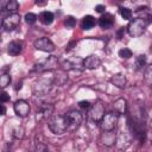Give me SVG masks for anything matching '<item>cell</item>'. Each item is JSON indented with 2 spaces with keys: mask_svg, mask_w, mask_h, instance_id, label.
I'll return each mask as SVG.
<instances>
[{
  "mask_svg": "<svg viewBox=\"0 0 152 152\" xmlns=\"http://www.w3.org/2000/svg\"><path fill=\"white\" fill-rule=\"evenodd\" d=\"M48 126H49V129L56 135H62L66 131H69V126H68L65 114L52 115L48 121Z\"/></svg>",
  "mask_w": 152,
  "mask_h": 152,
  "instance_id": "obj_1",
  "label": "cell"
},
{
  "mask_svg": "<svg viewBox=\"0 0 152 152\" xmlns=\"http://www.w3.org/2000/svg\"><path fill=\"white\" fill-rule=\"evenodd\" d=\"M147 25L148 20L146 18H134L128 23L126 30L131 37H140L145 32Z\"/></svg>",
  "mask_w": 152,
  "mask_h": 152,
  "instance_id": "obj_2",
  "label": "cell"
},
{
  "mask_svg": "<svg viewBox=\"0 0 152 152\" xmlns=\"http://www.w3.org/2000/svg\"><path fill=\"white\" fill-rule=\"evenodd\" d=\"M128 128H129V132L142 144L147 137V133H146V128H145V122L144 121H140V120H137V119H133L129 116L128 121Z\"/></svg>",
  "mask_w": 152,
  "mask_h": 152,
  "instance_id": "obj_3",
  "label": "cell"
},
{
  "mask_svg": "<svg viewBox=\"0 0 152 152\" xmlns=\"http://www.w3.org/2000/svg\"><path fill=\"white\" fill-rule=\"evenodd\" d=\"M119 121V114L115 112H109L106 113L104 116L102 118V120L100 121V126L101 129L103 132H113L118 125Z\"/></svg>",
  "mask_w": 152,
  "mask_h": 152,
  "instance_id": "obj_4",
  "label": "cell"
},
{
  "mask_svg": "<svg viewBox=\"0 0 152 152\" xmlns=\"http://www.w3.org/2000/svg\"><path fill=\"white\" fill-rule=\"evenodd\" d=\"M58 66V58L56 56H49L44 61L34 64L33 71L37 72H45V71H51L55 70Z\"/></svg>",
  "mask_w": 152,
  "mask_h": 152,
  "instance_id": "obj_5",
  "label": "cell"
},
{
  "mask_svg": "<svg viewBox=\"0 0 152 152\" xmlns=\"http://www.w3.org/2000/svg\"><path fill=\"white\" fill-rule=\"evenodd\" d=\"M65 118H66V121H68V126H69V131H77L81 125H82V121H83V115L80 110H76V109H72V110H69L68 113H65Z\"/></svg>",
  "mask_w": 152,
  "mask_h": 152,
  "instance_id": "obj_6",
  "label": "cell"
},
{
  "mask_svg": "<svg viewBox=\"0 0 152 152\" xmlns=\"http://www.w3.org/2000/svg\"><path fill=\"white\" fill-rule=\"evenodd\" d=\"M20 14L19 13H8L1 21V26L4 31H13L15 30L20 24Z\"/></svg>",
  "mask_w": 152,
  "mask_h": 152,
  "instance_id": "obj_7",
  "label": "cell"
},
{
  "mask_svg": "<svg viewBox=\"0 0 152 152\" xmlns=\"http://www.w3.org/2000/svg\"><path fill=\"white\" fill-rule=\"evenodd\" d=\"M104 114V104L102 103V101H96L94 104H91L89 109V118L94 122H100Z\"/></svg>",
  "mask_w": 152,
  "mask_h": 152,
  "instance_id": "obj_8",
  "label": "cell"
},
{
  "mask_svg": "<svg viewBox=\"0 0 152 152\" xmlns=\"http://www.w3.org/2000/svg\"><path fill=\"white\" fill-rule=\"evenodd\" d=\"M83 68V59L77 56L68 57L62 62V69L68 71V70H81Z\"/></svg>",
  "mask_w": 152,
  "mask_h": 152,
  "instance_id": "obj_9",
  "label": "cell"
},
{
  "mask_svg": "<svg viewBox=\"0 0 152 152\" xmlns=\"http://www.w3.org/2000/svg\"><path fill=\"white\" fill-rule=\"evenodd\" d=\"M52 113H53V104L44 102V103L39 104V107H38V110L36 113V120L45 121L52 116Z\"/></svg>",
  "mask_w": 152,
  "mask_h": 152,
  "instance_id": "obj_10",
  "label": "cell"
},
{
  "mask_svg": "<svg viewBox=\"0 0 152 152\" xmlns=\"http://www.w3.org/2000/svg\"><path fill=\"white\" fill-rule=\"evenodd\" d=\"M33 46L37 50L43 51V52H52L55 50V44L48 37H42V38L36 39L33 42Z\"/></svg>",
  "mask_w": 152,
  "mask_h": 152,
  "instance_id": "obj_11",
  "label": "cell"
},
{
  "mask_svg": "<svg viewBox=\"0 0 152 152\" xmlns=\"http://www.w3.org/2000/svg\"><path fill=\"white\" fill-rule=\"evenodd\" d=\"M13 110L17 114V116L26 118L30 114L31 107H30V103L27 101H25V100H17L14 102V104H13Z\"/></svg>",
  "mask_w": 152,
  "mask_h": 152,
  "instance_id": "obj_12",
  "label": "cell"
},
{
  "mask_svg": "<svg viewBox=\"0 0 152 152\" xmlns=\"http://www.w3.org/2000/svg\"><path fill=\"white\" fill-rule=\"evenodd\" d=\"M101 65V59L96 55H89L83 59V68L88 70H95Z\"/></svg>",
  "mask_w": 152,
  "mask_h": 152,
  "instance_id": "obj_13",
  "label": "cell"
},
{
  "mask_svg": "<svg viewBox=\"0 0 152 152\" xmlns=\"http://www.w3.org/2000/svg\"><path fill=\"white\" fill-rule=\"evenodd\" d=\"M115 23V17L112 13H103L99 18V25L102 28H110Z\"/></svg>",
  "mask_w": 152,
  "mask_h": 152,
  "instance_id": "obj_14",
  "label": "cell"
},
{
  "mask_svg": "<svg viewBox=\"0 0 152 152\" xmlns=\"http://www.w3.org/2000/svg\"><path fill=\"white\" fill-rule=\"evenodd\" d=\"M66 82H68V74H66L65 70H63V69L62 70H57L53 74V76H52V83H53V86L61 87V86H64Z\"/></svg>",
  "mask_w": 152,
  "mask_h": 152,
  "instance_id": "obj_15",
  "label": "cell"
},
{
  "mask_svg": "<svg viewBox=\"0 0 152 152\" xmlns=\"http://www.w3.org/2000/svg\"><path fill=\"white\" fill-rule=\"evenodd\" d=\"M23 51V43L20 40H12L7 44V53L10 56H18Z\"/></svg>",
  "mask_w": 152,
  "mask_h": 152,
  "instance_id": "obj_16",
  "label": "cell"
},
{
  "mask_svg": "<svg viewBox=\"0 0 152 152\" xmlns=\"http://www.w3.org/2000/svg\"><path fill=\"white\" fill-rule=\"evenodd\" d=\"M113 108H114V112L118 113L119 115L120 114H125L127 112V109H128V104H127L126 99H124V97L116 99L113 102Z\"/></svg>",
  "mask_w": 152,
  "mask_h": 152,
  "instance_id": "obj_17",
  "label": "cell"
},
{
  "mask_svg": "<svg viewBox=\"0 0 152 152\" xmlns=\"http://www.w3.org/2000/svg\"><path fill=\"white\" fill-rule=\"evenodd\" d=\"M110 82H112L116 88L124 89V88L126 87V84H127V78H126V76H125L124 74H120V72H119V74H115V75L112 76Z\"/></svg>",
  "mask_w": 152,
  "mask_h": 152,
  "instance_id": "obj_18",
  "label": "cell"
},
{
  "mask_svg": "<svg viewBox=\"0 0 152 152\" xmlns=\"http://www.w3.org/2000/svg\"><path fill=\"white\" fill-rule=\"evenodd\" d=\"M38 19H39V21H40L43 25H46V26H48V25H51V24L53 23L55 15H53V13L50 12V11H43V12L39 14Z\"/></svg>",
  "mask_w": 152,
  "mask_h": 152,
  "instance_id": "obj_19",
  "label": "cell"
},
{
  "mask_svg": "<svg viewBox=\"0 0 152 152\" xmlns=\"http://www.w3.org/2000/svg\"><path fill=\"white\" fill-rule=\"evenodd\" d=\"M96 24V20L93 15L88 14V15H84L82 18V21H81V27L82 30H91Z\"/></svg>",
  "mask_w": 152,
  "mask_h": 152,
  "instance_id": "obj_20",
  "label": "cell"
},
{
  "mask_svg": "<svg viewBox=\"0 0 152 152\" xmlns=\"http://www.w3.org/2000/svg\"><path fill=\"white\" fill-rule=\"evenodd\" d=\"M101 141L106 146H112L115 144V134L113 132H103L101 135Z\"/></svg>",
  "mask_w": 152,
  "mask_h": 152,
  "instance_id": "obj_21",
  "label": "cell"
},
{
  "mask_svg": "<svg viewBox=\"0 0 152 152\" xmlns=\"http://www.w3.org/2000/svg\"><path fill=\"white\" fill-rule=\"evenodd\" d=\"M19 8V4L15 0H10L2 4V11H7L8 13H17L15 11Z\"/></svg>",
  "mask_w": 152,
  "mask_h": 152,
  "instance_id": "obj_22",
  "label": "cell"
},
{
  "mask_svg": "<svg viewBox=\"0 0 152 152\" xmlns=\"http://www.w3.org/2000/svg\"><path fill=\"white\" fill-rule=\"evenodd\" d=\"M144 81L147 86L152 87V64L147 65L144 70Z\"/></svg>",
  "mask_w": 152,
  "mask_h": 152,
  "instance_id": "obj_23",
  "label": "cell"
},
{
  "mask_svg": "<svg viewBox=\"0 0 152 152\" xmlns=\"http://www.w3.org/2000/svg\"><path fill=\"white\" fill-rule=\"evenodd\" d=\"M119 13H120V15L124 18V19H126V20H132V15H133V13H132V11L129 10V8H127V7H120L119 8Z\"/></svg>",
  "mask_w": 152,
  "mask_h": 152,
  "instance_id": "obj_24",
  "label": "cell"
},
{
  "mask_svg": "<svg viewBox=\"0 0 152 152\" xmlns=\"http://www.w3.org/2000/svg\"><path fill=\"white\" fill-rule=\"evenodd\" d=\"M10 83H11V75L8 72L2 74L1 77H0V87L2 89H5L7 86H10Z\"/></svg>",
  "mask_w": 152,
  "mask_h": 152,
  "instance_id": "obj_25",
  "label": "cell"
},
{
  "mask_svg": "<svg viewBox=\"0 0 152 152\" xmlns=\"http://www.w3.org/2000/svg\"><path fill=\"white\" fill-rule=\"evenodd\" d=\"M145 64H146V56L145 55L137 56V58H135V68L138 70H140V69H142L145 66Z\"/></svg>",
  "mask_w": 152,
  "mask_h": 152,
  "instance_id": "obj_26",
  "label": "cell"
},
{
  "mask_svg": "<svg viewBox=\"0 0 152 152\" xmlns=\"http://www.w3.org/2000/svg\"><path fill=\"white\" fill-rule=\"evenodd\" d=\"M12 135H13L15 139H23L24 135H25V129H24V127H21V126H17V127L13 129Z\"/></svg>",
  "mask_w": 152,
  "mask_h": 152,
  "instance_id": "obj_27",
  "label": "cell"
},
{
  "mask_svg": "<svg viewBox=\"0 0 152 152\" xmlns=\"http://www.w3.org/2000/svg\"><path fill=\"white\" fill-rule=\"evenodd\" d=\"M132 51L128 49V48H122L119 50V57L122 58V59H128L132 57Z\"/></svg>",
  "mask_w": 152,
  "mask_h": 152,
  "instance_id": "obj_28",
  "label": "cell"
},
{
  "mask_svg": "<svg viewBox=\"0 0 152 152\" xmlns=\"http://www.w3.org/2000/svg\"><path fill=\"white\" fill-rule=\"evenodd\" d=\"M24 19H25L26 24H28V25H32V24H34V23L37 21L38 17H37L34 13H32V12H28V13H26V14H25Z\"/></svg>",
  "mask_w": 152,
  "mask_h": 152,
  "instance_id": "obj_29",
  "label": "cell"
},
{
  "mask_svg": "<svg viewBox=\"0 0 152 152\" xmlns=\"http://www.w3.org/2000/svg\"><path fill=\"white\" fill-rule=\"evenodd\" d=\"M64 25H65L68 28H72V27H75V25H76V19H75L72 15H68V17L65 18V20H64Z\"/></svg>",
  "mask_w": 152,
  "mask_h": 152,
  "instance_id": "obj_30",
  "label": "cell"
},
{
  "mask_svg": "<svg viewBox=\"0 0 152 152\" xmlns=\"http://www.w3.org/2000/svg\"><path fill=\"white\" fill-rule=\"evenodd\" d=\"M34 152H49V150H48V146L44 142L38 141L34 145Z\"/></svg>",
  "mask_w": 152,
  "mask_h": 152,
  "instance_id": "obj_31",
  "label": "cell"
},
{
  "mask_svg": "<svg viewBox=\"0 0 152 152\" xmlns=\"http://www.w3.org/2000/svg\"><path fill=\"white\" fill-rule=\"evenodd\" d=\"M78 107H80L81 109L89 110V109H90V107H91V103H90L89 101H87V100H82V101H80V102H78Z\"/></svg>",
  "mask_w": 152,
  "mask_h": 152,
  "instance_id": "obj_32",
  "label": "cell"
},
{
  "mask_svg": "<svg viewBox=\"0 0 152 152\" xmlns=\"http://www.w3.org/2000/svg\"><path fill=\"white\" fill-rule=\"evenodd\" d=\"M145 121H147L148 125L152 127V108H150L147 112H145Z\"/></svg>",
  "mask_w": 152,
  "mask_h": 152,
  "instance_id": "obj_33",
  "label": "cell"
},
{
  "mask_svg": "<svg viewBox=\"0 0 152 152\" xmlns=\"http://www.w3.org/2000/svg\"><path fill=\"white\" fill-rule=\"evenodd\" d=\"M0 99H1V102L2 103H5L6 101H10V95H8V93H6V91H2L1 93V96H0Z\"/></svg>",
  "mask_w": 152,
  "mask_h": 152,
  "instance_id": "obj_34",
  "label": "cell"
},
{
  "mask_svg": "<svg viewBox=\"0 0 152 152\" xmlns=\"http://www.w3.org/2000/svg\"><path fill=\"white\" fill-rule=\"evenodd\" d=\"M96 12H99V13H104V10H106V6L104 5H96L95 6V8H94Z\"/></svg>",
  "mask_w": 152,
  "mask_h": 152,
  "instance_id": "obj_35",
  "label": "cell"
},
{
  "mask_svg": "<svg viewBox=\"0 0 152 152\" xmlns=\"http://www.w3.org/2000/svg\"><path fill=\"white\" fill-rule=\"evenodd\" d=\"M122 33H125V27H120V30L118 31V33H116L118 39H121L122 38Z\"/></svg>",
  "mask_w": 152,
  "mask_h": 152,
  "instance_id": "obj_36",
  "label": "cell"
},
{
  "mask_svg": "<svg viewBox=\"0 0 152 152\" xmlns=\"http://www.w3.org/2000/svg\"><path fill=\"white\" fill-rule=\"evenodd\" d=\"M1 109H2V113H1V114H2V115H5V114H6V108H5V106H4V104H1Z\"/></svg>",
  "mask_w": 152,
  "mask_h": 152,
  "instance_id": "obj_37",
  "label": "cell"
},
{
  "mask_svg": "<svg viewBox=\"0 0 152 152\" xmlns=\"http://www.w3.org/2000/svg\"><path fill=\"white\" fill-rule=\"evenodd\" d=\"M147 138H148V140H150V142L152 144V132H151V133H148V135H147Z\"/></svg>",
  "mask_w": 152,
  "mask_h": 152,
  "instance_id": "obj_38",
  "label": "cell"
}]
</instances>
